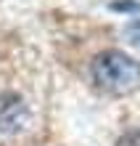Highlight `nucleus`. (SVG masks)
Wrapping results in <instances>:
<instances>
[{
	"label": "nucleus",
	"mask_w": 140,
	"mask_h": 146,
	"mask_svg": "<svg viewBox=\"0 0 140 146\" xmlns=\"http://www.w3.org/2000/svg\"><path fill=\"white\" fill-rule=\"evenodd\" d=\"M29 122V109L16 93L0 96V133H19Z\"/></svg>",
	"instance_id": "2"
},
{
	"label": "nucleus",
	"mask_w": 140,
	"mask_h": 146,
	"mask_svg": "<svg viewBox=\"0 0 140 146\" xmlns=\"http://www.w3.org/2000/svg\"><path fill=\"white\" fill-rule=\"evenodd\" d=\"M114 11H140V3H132V0H116L111 3Z\"/></svg>",
	"instance_id": "5"
},
{
	"label": "nucleus",
	"mask_w": 140,
	"mask_h": 146,
	"mask_svg": "<svg viewBox=\"0 0 140 146\" xmlns=\"http://www.w3.org/2000/svg\"><path fill=\"white\" fill-rule=\"evenodd\" d=\"M116 146H140V130H137V127H135V130H127L116 141Z\"/></svg>",
	"instance_id": "4"
},
{
	"label": "nucleus",
	"mask_w": 140,
	"mask_h": 146,
	"mask_svg": "<svg viewBox=\"0 0 140 146\" xmlns=\"http://www.w3.org/2000/svg\"><path fill=\"white\" fill-rule=\"evenodd\" d=\"M124 37H127L129 45H135V48L140 50V19H132V21L124 27Z\"/></svg>",
	"instance_id": "3"
},
{
	"label": "nucleus",
	"mask_w": 140,
	"mask_h": 146,
	"mask_svg": "<svg viewBox=\"0 0 140 146\" xmlns=\"http://www.w3.org/2000/svg\"><path fill=\"white\" fill-rule=\"evenodd\" d=\"M93 82L108 96H127L140 88V61L122 50H103L93 58Z\"/></svg>",
	"instance_id": "1"
}]
</instances>
